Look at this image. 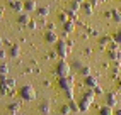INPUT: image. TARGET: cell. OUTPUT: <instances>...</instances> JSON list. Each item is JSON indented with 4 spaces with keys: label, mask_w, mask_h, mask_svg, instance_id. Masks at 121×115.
<instances>
[{
    "label": "cell",
    "mask_w": 121,
    "mask_h": 115,
    "mask_svg": "<svg viewBox=\"0 0 121 115\" xmlns=\"http://www.w3.org/2000/svg\"><path fill=\"white\" fill-rule=\"evenodd\" d=\"M21 96L24 98V100H34V98H36V92H34L33 86L26 85V86L21 88Z\"/></svg>",
    "instance_id": "6da1fadb"
},
{
    "label": "cell",
    "mask_w": 121,
    "mask_h": 115,
    "mask_svg": "<svg viewBox=\"0 0 121 115\" xmlns=\"http://www.w3.org/2000/svg\"><path fill=\"white\" fill-rule=\"evenodd\" d=\"M68 73H70V66H68L65 61H61V63L58 64V75H60V76H67Z\"/></svg>",
    "instance_id": "7a4b0ae2"
},
{
    "label": "cell",
    "mask_w": 121,
    "mask_h": 115,
    "mask_svg": "<svg viewBox=\"0 0 121 115\" xmlns=\"http://www.w3.org/2000/svg\"><path fill=\"white\" fill-rule=\"evenodd\" d=\"M24 10H27V12H33V10H38V5L34 0H26L24 2Z\"/></svg>",
    "instance_id": "3957f363"
},
{
    "label": "cell",
    "mask_w": 121,
    "mask_h": 115,
    "mask_svg": "<svg viewBox=\"0 0 121 115\" xmlns=\"http://www.w3.org/2000/svg\"><path fill=\"white\" fill-rule=\"evenodd\" d=\"M9 5H10L12 10H17V12H21V10L24 9V2H17V0H10Z\"/></svg>",
    "instance_id": "277c9868"
},
{
    "label": "cell",
    "mask_w": 121,
    "mask_h": 115,
    "mask_svg": "<svg viewBox=\"0 0 121 115\" xmlns=\"http://www.w3.org/2000/svg\"><path fill=\"white\" fill-rule=\"evenodd\" d=\"M56 49H58V54H60L61 58L67 56V44H65V42H56Z\"/></svg>",
    "instance_id": "5b68a950"
},
{
    "label": "cell",
    "mask_w": 121,
    "mask_h": 115,
    "mask_svg": "<svg viewBox=\"0 0 121 115\" xmlns=\"http://www.w3.org/2000/svg\"><path fill=\"white\" fill-rule=\"evenodd\" d=\"M106 103H108L109 107H114V105L118 103V98H116V95H114V93H109V95L106 96Z\"/></svg>",
    "instance_id": "8992f818"
},
{
    "label": "cell",
    "mask_w": 121,
    "mask_h": 115,
    "mask_svg": "<svg viewBox=\"0 0 121 115\" xmlns=\"http://www.w3.org/2000/svg\"><path fill=\"white\" fill-rule=\"evenodd\" d=\"M44 39L48 41V42H56V41H58V37H56V34L53 31H48L46 34H44Z\"/></svg>",
    "instance_id": "52a82bcc"
},
{
    "label": "cell",
    "mask_w": 121,
    "mask_h": 115,
    "mask_svg": "<svg viewBox=\"0 0 121 115\" xmlns=\"http://www.w3.org/2000/svg\"><path fill=\"white\" fill-rule=\"evenodd\" d=\"M29 22H31V19H29L27 14H21L19 15V24L21 26H29Z\"/></svg>",
    "instance_id": "ba28073f"
},
{
    "label": "cell",
    "mask_w": 121,
    "mask_h": 115,
    "mask_svg": "<svg viewBox=\"0 0 121 115\" xmlns=\"http://www.w3.org/2000/svg\"><path fill=\"white\" fill-rule=\"evenodd\" d=\"M99 115H112V107H109V105L102 107L101 112H99Z\"/></svg>",
    "instance_id": "9c48e42d"
},
{
    "label": "cell",
    "mask_w": 121,
    "mask_h": 115,
    "mask_svg": "<svg viewBox=\"0 0 121 115\" xmlns=\"http://www.w3.org/2000/svg\"><path fill=\"white\" fill-rule=\"evenodd\" d=\"M92 7H94V5H92L91 2H89V4H87V2H84V4H82V9H84V12H85V14H89V15L92 14Z\"/></svg>",
    "instance_id": "30bf717a"
},
{
    "label": "cell",
    "mask_w": 121,
    "mask_h": 115,
    "mask_svg": "<svg viewBox=\"0 0 121 115\" xmlns=\"http://www.w3.org/2000/svg\"><path fill=\"white\" fill-rule=\"evenodd\" d=\"M111 15H112V20H114L116 24H119V22H121V12H119V10H112V12H111Z\"/></svg>",
    "instance_id": "8fae6325"
},
{
    "label": "cell",
    "mask_w": 121,
    "mask_h": 115,
    "mask_svg": "<svg viewBox=\"0 0 121 115\" xmlns=\"http://www.w3.org/2000/svg\"><path fill=\"white\" fill-rule=\"evenodd\" d=\"M38 14L41 15V17H46V15L50 14V9H48V7H39V9H38Z\"/></svg>",
    "instance_id": "7c38bea8"
},
{
    "label": "cell",
    "mask_w": 121,
    "mask_h": 115,
    "mask_svg": "<svg viewBox=\"0 0 121 115\" xmlns=\"http://www.w3.org/2000/svg\"><path fill=\"white\" fill-rule=\"evenodd\" d=\"M109 58H111V59H121V51H116V49H114V51H111Z\"/></svg>",
    "instance_id": "4fadbf2b"
},
{
    "label": "cell",
    "mask_w": 121,
    "mask_h": 115,
    "mask_svg": "<svg viewBox=\"0 0 121 115\" xmlns=\"http://www.w3.org/2000/svg\"><path fill=\"white\" fill-rule=\"evenodd\" d=\"M41 112H43V115H48V112H50V103H44V105H41Z\"/></svg>",
    "instance_id": "5bb4252c"
},
{
    "label": "cell",
    "mask_w": 121,
    "mask_h": 115,
    "mask_svg": "<svg viewBox=\"0 0 121 115\" xmlns=\"http://www.w3.org/2000/svg\"><path fill=\"white\" fill-rule=\"evenodd\" d=\"M73 31V22H65V32H72Z\"/></svg>",
    "instance_id": "9a60e30c"
},
{
    "label": "cell",
    "mask_w": 121,
    "mask_h": 115,
    "mask_svg": "<svg viewBox=\"0 0 121 115\" xmlns=\"http://www.w3.org/2000/svg\"><path fill=\"white\" fill-rule=\"evenodd\" d=\"M87 85H89V86H97V83H95V78H87Z\"/></svg>",
    "instance_id": "2e32d148"
},
{
    "label": "cell",
    "mask_w": 121,
    "mask_h": 115,
    "mask_svg": "<svg viewBox=\"0 0 121 115\" xmlns=\"http://www.w3.org/2000/svg\"><path fill=\"white\" fill-rule=\"evenodd\" d=\"M114 41H116V42H119L121 44V29L116 32V34H114Z\"/></svg>",
    "instance_id": "e0dca14e"
},
{
    "label": "cell",
    "mask_w": 121,
    "mask_h": 115,
    "mask_svg": "<svg viewBox=\"0 0 121 115\" xmlns=\"http://www.w3.org/2000/svg\"><path fill=\"white\" fill-rule=\"evenodd\" d=\"M9 108H10V112H12V113H15V112H19V105H17V103H15V105H10Z\"/></svg>",
    "instance_id": "ac0fdd59"
},
{
    "label": "cell",
    "mask_w": 121,
    "mask_h": 115,
    "mask_svg": "<svg viewBox=\"0 0 121 115\" xmlns=\"http://www.w3.org/2000/svg\"><path fill=\"white\" fill-rule=\"evenodd\" d=\"M60 20L61 22H67L68 20V14H60Z\"/></svg>",
    "instance_id": "d6986e66"
},
{
    "label": "cell",
    "mask_w": 121,
    "mask_h": 115,
    "mask_svg": "<svg viewBox=\"0 0 121 115\" xmlns=\"http://www.w3.org/2000/svg\"><path fill=\"white\" fill-rule=\"evenodd\" d=\"M68 112H70V107H67V105H65V107H61V113H63V115H67Z\"/></svg>",
    "instance_id": "ffe728a7"
},
{
    "label": "cell",
    "mask_w": 121,
    "mask_h": 115,
    "mask_svg": "<svg viewBox=\"0 0 121 115\" xmlns=\"http://www.w3.org/2000/svg\"><path fill=\"white\" fill-rule=\"evenodd\" d=\"M82 75L89 76V75H91V68H82Z\"/></svg>",
    "instance_id": "44dd1931"
},
{
    "label": "cell",
    "mask_w": 121,
    "mask_h": 115,
    "mask_svg": "<svg viewBox=\"0 0 121 115\" xmlns=\"http://www.w3.org/2000/svg\"><path fill=\"white\" fill-rule=\"evenodd\" d=\"M17 54H19V47L14 46V47H12V56H17Z\"/></svg>",
    "instance_id": "7402d4cb"
},
{
    "label": "cell",
    "mask_w": 121,
    "mask_h": 115,
    "mask_svg": "<svg viewBox=\"0 0 121 115\" xmlns=\"http://www.w3.org/2000/svg\"><path fill=\"white\" fill-rule=\"evenodd\" d=\"M109 41H111V39H109V37H104V39H102V41H101V44H102V46H106V44H108V42H109Z\"/></svg>",
    "instance_id": "603a6c76"
},
{
    "label": "cell",
    "mask_w": 121,
    "mask_h": 115,
    "mask_svg": "<svg viewBox=\"0 0 121 115\" xmlns=\"http://www.w3.org/2000/svg\"><path fill=\"white\" fill-rule=\"evenodd\" d=\"M94 92H95V93H99V95H101V93H102V88H99V86H95V90H94Z\"/></svg>",
    "instance_id": "cb8c5ba5"
},
{
    "label": "cell",
    "mask_w": 121,
    "mask_h": 115,
    "mask_svg": "<svg viewBox=\"0 0 121 115\" xmlns=\"http://www.w3.org/2000/svg\"><path fill=\"white\" fill-rule=\"evenodd\" d=\"M0 73H7V66H0Z\"/></svg>",
    "instance_id": "d4e9b609"
},
{
    "label": "cell",
    "mask_w": 121,
    "mask_h": 115,
    "mask_svg": "<svg viewBox=\"0 0 121 115\" xmlns=\"http://www.w3.org/2000/svg\"><path fill=\"white\" fill-rule=\"evenodd\" d=\"M4 56H5V51H0V59H2Z\"/></svg>",
    "instance_id": "484cf974"
},
{
    "label": "cell",
    "mask_w": 121,
    "mask_h": 115,
    "mask_svg": "<svg viewBox=\"0 0 121 115\" xmlns=\"http://www.w3.org/2000/svg\"><path fill=\"white\" fill-rule=\"evenodd\" d=\"M116 115H121V110H116Z\"/></svg>",
    "instance_id": "4316f807"
},
{
    "label": "cell",
    "mask_w": 121,
    "mask_h": 115,
    "mask_svg": "<svg viewBox=\"0 0 121 115\" xmlns=\"http://www.w3.org/2000/svg\"><path fill=\"white\" fill-rule=\"evenodd\" d=\"M77 2H80V4H84V2H85V0H77Z\"/></svg>",
    "instance_id": "83f0119b"
},
{
    "label": "cell",
    "mask_w": 121,
    "mask_h": 115,
    "mask_svg": "<svg viewBox=\"0 0 121 115\" xmlns=\"http://www.w3.org/2000/svg\"><path fill=\"white\" fill-rule=\"evenodd\" d=\"M2 15H4V12H2V10H0V17H2Z\"/></svg>",
    "instance_id": "f1b7e54d"
},
{
    "label": "cell",
    "mask_w": 121,
    "mask_h": 115,
    "mask_svg": "<svg viewBox=\"0 0 121 115\" xmlns=\"http://www.w3.org/2000/svg\"><path fill=\"white\" fill-rule=\"evenodd\" d=\"M99 2H106V0H99Z\"/></svg>",
    "instance_id": "f546056e"
},
{
    "label": "cell",
    "mask_w": 121,
    "mask_h": 115,
    "mask_svg": "<svg viewBox=\"0 0 121 115\" xmlns=\"http://www.w3.org/2000/svg\"><path fill=\"white\" fill-rule=\"evenodd\" d=\"M118 10H119V12H121V7H119V9H118Z\"/></svg>",
    "instance_id": "4dcf8cb0"
},
{
    "label": "cell",
    "mask_w": 121,
    "mask_h": 115,
    "mask_svg": "<svg viewBox=\"0 0 121 115\" xmlns=\"http://www.w3.org/2000/svg\"><path fill=\"white\" fill-rule=\"evenodd\" d=\"M119 86H121V80H119Z\"/></svg>",
    "instance_id": "1f68e13d"
}]
</instances>
